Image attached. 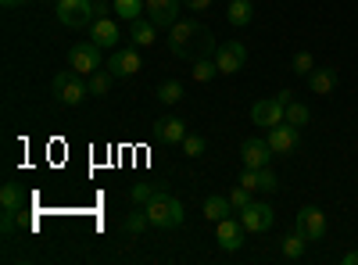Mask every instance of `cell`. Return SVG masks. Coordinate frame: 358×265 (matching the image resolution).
Returning a JSON list of instances; mask_svg holds the SVG:
<instances>
[{
  "mask_svg": "<svg viewBox=\"0 0 358 265\" xmlns=\"http://www.w3.org/2000/svg\"><path fill=\"white\" fill-rule=\"evenodd\" d=\"M169 50L176 57H190V62H197V57H208L215 50V40L197 22H176L169 29Z\"/></svg>",
  "mask_w": 358,
  "mask_h": 265,
  "instance_id": "obj_1",
  "label": "cell"
},
{
  "mask_svg": "<svg viewBox=\"0 0 358 265\" xmlns=\"http://www.w3.org/2000/svg\"><path fill=\"white\" fill-rule=\"evenodd\" d=\"M143 208H147V219H151L155 229H179L183 226V215H187L183 201H179L176 194H169V190H158Z\"/></svg>",
  "mask_w": 358,
  "mask_h": 265,
  "instance_id": "obj_2",
  "label": "cell"
},
{
  "mask_svg": "<svg viewBox=\"0 0 358 265\" xmlns=\"http://www.w3.org/2000/svg\"><path fill=\"white\" fill-rule=\"evenodd\" d=\"M294 101L290 90H280V97H262L251 104V122L262 126V129H273L280 122H287V104Z\"/></svg>",
  "mask_w": 358,
  "mask_h": 265,
  "instance_id": "obj_3",
  "label": "cell"
},
{
  "mask_svg": "<svg viewBox=\"0 0 358 265\" xmlns=\"http://www.w3.org/2000/svg\"><path fill=\"white\" fill-rule=\"evenodd\" d=\"M50 90H54V97L62 101V104L76 108V104H83V101H86L90 83H83V76H79L76 69H65V72H57V76L50 79Z\"/></svg>",
  "mask_w": 358,
  "mask_h": 265,
  "instance_id": "obj_4",
  "label": "cell"
},
{
  "mask_svg": "<svg viewBox=\"0 0 358 265\" xmlns=\"http://www.w3.org/2000/svg\"><path fill=\"white\" fill-rule=\"evenodd\" d=\"M57 22L69 29H90L97 22L94 0H57Z\"/></svg>",
  "mask_w": 358,
  "mask_h": 265,
  "instance_id": "obj_5",
  "label": "cell"
},
{
  "mask_svg": "<svg viewBox=\"0 0 358 265\" xmlns=\"http://www.w3.org/2000/svg\"><path fill=\"white\" fill-rule=\"evenodd\" d=\"M104 47L94 43V40H79L72 50H69V65L79 72V76H94L97 69H104Z\"/></svg>",
  "mask_w": 358,
  "mask_h": 265,
  "instance_id": "obj_6",
  "label": "cell"
},
{
  "mask_svg": "<svg viewBox=\"0 0 358 265\" xmlns=\"http://www.w3.org/2000/svg\"><path fill=\"white\" fill-rule=\"evenodd\" d=\"M215 65H219V76H233L248 65V47L241 40H226L215 47Z\"/></svg>",
  "mask_w": 358,
  "mask_h": 265,
  "instance_id": "obj_7",
  "label": "cell"
},
{
  "mask_svg": "<svg viewBox=\"0 0 358 265\" xmlns=\"http://www.w3.org/2000/svg\"><path fill=\"white\" fill-rule=\"evenodd\" d=\"M241 222L248 233H268L276 222V212H273V204H265V201H251L248 208H241Z\"/></svg>",
  "mask_w": 358,
  "mask_h": 265,
  "instance_id": "obj_8",
  "label": "cell"
},
{
  "mask_svg": "<svg viewBox=\"0 0 358 265\" xmlns=\"http://www.w3.org/2000/svg\"><path fill=\"white\" fill-rule=\"evenodd\" d=\"M294 229L301 233V237H308V244L312 241H322L326 237V215H322V208H315V204L301 208V212H297V219H294Z\"/></svg>",
  "mask_w": 358,
  "mask_h": 265,
  "instance_id": "obj_9",
  "label": "cell"
},
{
  "mask_svg": "<svg viewBox=\"0 0 358 265\" xmlns=\"http://www.w3.org/2000/svg\"><path fill=\"white\" fill-rule=\"evenodd\" d=\"M268 147H273V155H290L297 151V143H301V126H290V122H280L268 129Z\"/></svg>",
  "mask_w": 358,
  "mask_h": 265,
  "instance_id": "obj_10",
  "label": "cell"
},
{
  "mask_svg": "<svg viewBox=\"0 0 358 265\" xmlns=\"http://www.w3.org/2000/svg\"><path fill=\"white\" fill-rule=\"evenodd\" d=\"M241 158H244V169H265L268 162H273V147H268V140H262V136H248L241 143Z\"/></svg>",
  "mask_w": 358,
  "mask_h": 265,
  "instance_id": "obj_11",
  "label": "cell"
},
{
  "mask_svg": "<svg viewBox=\"0 0 358 265\" xmlns=\"http://www.w3.org/2000/svg\"><path fill=\"white\" fill-rule=\"evenodd\" d=\"M215 226H219V248H222V251H241V248H244L248 229H244V222H241V219L226 215V219H219Z\"/></svg>",
  "mask_w": 358,
  "mask_h": 265,
  "instance_id": "obj_12",
  "label": "cell"
},
{
  "mask_svg": "<svg viewBox=\"0 0 358 265\" xmlns=\"http://www.w3.org/2000/svg\"><path fill=\"white\" fill-rule=\"evenodd\" d=\"M179 4L183 0H147V18L158 29H172L179 22Z\"/></svg>",
  "mask_w": 358,
  "mask_h": 265,
  "instance_id": "obj_13",
  "label": "cell"
},
{
  "mask_svg": "<svg viewBox=\"0 0 358 265\" xmlns=\"http://www.w3.org/2000/svg\"><path fill=\"white\" fill-rule=\"evenodd\" d=\"M108 69H111V76L115 79H126V76H136L143 65H140V54H136V47H129V50H115L111 57H108Z\"/></svg>",
  "mask_w": 358,
  "mask_h": 265,
  "instance_id": "obj_14",
  "label": "cell"
},
{
  "mask_svg": "<svg viewBox=\"0 0 358 265\" xmlns=\"http://www.w3.org/2000/svg\"><path fill=\"white\" fill-rule=\"evenodd\" d=\"M155 136L165 140V143H183V140H187V122L176 119V115H169V119H158V122H155Z\"/></svg>",
  "mask_w": 358,
  "mask_h": 265,
  "instance_id": "obj_15",
  "label": "cell"
},
{
  "mask_svg": "<svg viewBox=\"0 0 358 265\" xmlns=\"http://www.w3.org/2000/svg\"><path fill=\"white\" fill-rule=\"evenodd\" d=\"M129 36H133L136 47H151V43L158 40V25L147 18V15H140L136 22H129Z\"/></svg>",
  "mask_w": 358,
  "mask_h": 265,
  "instance_id": "obj_16",
  "label": "cell"
},
{
  "mask_svg": "<svg viewBox=\"0 0 358 265\" xmlns=\"http://www.w3.org/2000/svg\"><path fill=\"white\" fill-rule=\"evenodd\" d=\"M308 86H312V94H319V97L334 94L337 90V69H312Z\"/></svg>",
  "mask_w": 358,
  "mask_h": 265,
  "instance_id": "obj_17",
  "label": "cell"
},
{
  "mask_svg": "<svg viewBox=\"0 0 358 265\" xmlns=\"http://www.w3.org/2000/svg\"><path fill=\"white\" fill-rule=\"evenodd\" d=\"M90 40L101 43V47H115L118 43V25L111 18H97L94 25H90Z\"/></svg>",
  "mask_w": 358,
  "mask_h": 265,
  "instance_id": "obj_18",
  "label": "cell"
},
{
  "mask_svg": "<svg viewBox=\"0 0 358 265\" xmlns=\"http://www.w3.org/2000/svg\"><path fill=\"white\" fill-rule=\"evenodd\" d=\"M305 251H308V237H301V233H287V237L280 241V255L287 258V262H301L305 258Z\"/></svg>",
  "mask_w": 358,
  "mask_h": 265,
  "instance_id": "obj_19",
  "label": "cell"
},
{
  "mask_svg": "<svg viewBox=\"0 0 358 265\" xmlns=\"http://www.w3.org/2000/svg\"><path fill=\"white\" fill-rule=\"evenodd\" d=\"M226 18H229V25H236V29L251 25V18H255L251 0H226Z\"/></svg>",
  "mask_w": 358,
  "mask_h": 265,
  "instance_id": "obj_20",
  "label": "cell"
},
{
  "mask_svg": "<svg viewBox=\"0 0 358 265\" xmlns=\"http://www.w3.org/2000/svg\"><path fill=\"white\" fill-rule=\"evenodd\" d=\"M204 219L208 222H219V219H226L229 212H233V201L229 197H222V194H212V197H204Z\"/></svg>",
  "mask_w": 358,
  "mask_h": 265,
  "instance_id": "obj_21",
  "label": "cell"
},
{
  "mask_svg": "<svg viewBox=\"0 0 358 265\" xmlns=\"http://www.w3.org/2000/svg\"><path fill=\"white\" fill-rule=\"evenodd\" d=\"M111 11L118 18H126V22H136L140 15H147V0H115Z\"/></svg>",
  "mask_w": 358,
  "mask_h": 265,
  "instance_id": "obj_22",
  "label": "cell"
},
{
  "mask_svg": "<svg viewBox=\"0 0 358 265\" xmlns=\"http://www.w3.org/2000/svg\"><path fill=\"white\" fill-rule=\"evenodd\" d=\"M22 187L18 183H4V190H0V204H4V212H22Z\"/></svg>",
  "mask_w": 358,
  "mask_h": 265,
  "instance_id": "obj_23",
  "label": "cell"
},
{
  "mask_svg": "<svg viewBox=\"0 0 358 265\" xmlns=\"http://www.w3.org/2000/svg\"><path fill=\"white\" fill-rule=\"evenodd\" d=\"M255 190H262V194H276L280 190V180H276V172L273 169H255Z\"/></svg>",
  "mask_w": 358,
  "mask_h": 265,
  "instance_id": "obj_24",
  "label": "cell"
},
{
  "mask_svg": "<svg viewBox=\"0 0 358 265\" xmlns=\"http://www.w3.org/2000/svg\"><path fill=\"white\" fill-rule=\"evenodd\" d=\"M215 76H219L215 57H197V62H194V83H212Z\"/></svg>",
  "mask_w": 358,
  "mask_h": 265,
  "instance_id": "obj_25",
  "label": "cell"
},
{
  "mask_svg": "<svg viewBox=\"0 0 358 265\" xmlns=\"http://www.w3.org/2000/svg\"><path fill=\"white\" fill-rule=\"evenodd\" d=\"M111 83H115L111 69H97L94 76H90V94H94V97H104V94L111 90Z\"/></svg>",
  "mask_w": 358,
  "mask_h": 265,
  "instance_id": "obj_26",
  "label": "cell"
},
{
  "mask_svg": "<svg viewBox=\"0 0 358 265\" xmlns=\"http://www.w3.org/2000/svg\"><path fill=\"white\" fill-rule=\"evenodd\" d=\"M158 101H162V104H179V101H183V83L165 79V83L158 86Z\"/></svg>",
  "mask_w": 358,
  "mask_h": 265,
  "instance_id": "obj_27",
  "label": "cell"
},
{
  "mask_svg": "<svg viewBox=\"0 0 358 265\" xmlns=\"http://www.w3.org/2000/svg\"><path fill=\"white\" fill-rule=\"evenodd\" d=\"M287 122H290V126H308V122H312V111H308V104H301V101H290V104H287Z\"/></svg>",
  "mask_w": 358,
  "mask_h": 265,
  "instance_id": "obj_28",
  "label": "cell"
},
{
  "mask_svg": "<svg viewBox=\"0 0 358 265\" xmlns=\"http://www.w3.org/2000/svg\"><path fill=\"white\" fill-rule=\"evenodd\" d=\"M312 69H315L312 54H308V50H297V54H294V65H290V72H294V76H305V79H308V76H312Z\"/></svg>",
  "mask_w": 358,
  "mask_h": 265,
  "instance_id": "obj_29",
  "label": "cell"
},
{
  "mask_svg": "<svg viewBox=\"0 0 358 265\" xmlns=\"http://www.w3.org/2000/svg\"><path fill=\"white\" fill-rule=\"evenodd\" d=\"M126 233H143L147 226H151V219H147V208L143 212H133V215H126Z\"/></svg>",
  "mask_w": 358,
  "mask_h": 265,
  "instance_id": "obj_30",
  "label": "cell"
},
{
  "mask_svg": "<svg viewBox=\"0 0 358 265\" xmlns=\"http://www.w3.org/2000/svg\"><path fill=\"white\" fill-rule=\"evenodd\" d=\"M204 147H208L204 136H197V133L190 136V133H187V140H183V155H187V158H201V155H204Z\"/></svg>",
  "mask_w": 358,
  "mask_h": 265,
  "instance_id": "obj_31",
  "label": "cell"
},
{
  "mask_svg": "<svg viewBox=\"0 0 358 265\" xmlns=\"http://www.w3.org/2000/svg\"><path fill=\"white\" fill-rule=\"evenodd\" d=\"M229 201H233V208L241 212V208H248V204H251V190H248L244 183H236V187L229 190Z\"/></svg>",
  "mask_w": 358,
  "mask_h": 265,
  "instance_id": "obj_32",
  "label": "cell"
},
{
  "mask_svg": "<svg viewBox=\"0 0 358 265\" xmlns=\"http://www.w3.org/2000/svg\"><path fill=\"white\" fill-rule=\"evenodd\" d=\"M129 194H133V201H136V204H140V208H143V204H147V201H151V197H155L158 190H155L151 183H133V190H129Z\"/></svg>",
  "mask_w": 358,
  "mask_h": 265,
  "instance_id": "obj_33",
  "label": "cell"
},
{
  "mask_svg": "<svg viewBox=\"0 0 358 265\" xmlns=\"http://www.w3.org/2000/svg\"><path fill=\"white\" fill-rule=\"evenodd\" d=\"M183 4H187L190 11H208V8H212V0H183Z\"/></svg>",
  "mask_w": 358,
  "mask_h": 265,
  "instance_id": "obj_34",
  "label": "cell"
},
{
  "mask_svg": "<svg viewBox=\"0 0 358 265\" xmlns=\"http://www.w3.org/2000/svg\"><path fill=\"white\" fill-rule=\"evenodd\" d=\"M94 11H97V18H108V4H104V0H94Z\"/></svg>",
  "mask_w": 358,
  "mask_h": 265,
  "instance_id": "obj_35",
  "label": "cell"
},
{
  "mask_svg": "<svg viewBox=\"0 0 358 265\" xmlns=\"http://www.w3.org/2000/svg\"><path fill=\"white\" fill-rule=\"evenodd\" d=\"M341 265H358V251H348V255L341 258Z\"/></svg>",
  "mask_w": 358,
  "mask_h": 265,
  "instance_id": "obj_36",
  "label": "cell"
},
{
  "mask_svg": "<svg viewBox=\"0 0 358 265\" xmlns=\"http://www.w3.org/2000/svg\"><path fill=\"white\" fill-rule=\"evenodd\" d=\"M25 0H0V8H8V11H15V8H22Z\"/></svg>",
  "mask_w": 358,
  "mask_h": 265,
  "instance_id": "obj_37",
  "label": "cell"
}]
</instances>
